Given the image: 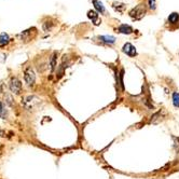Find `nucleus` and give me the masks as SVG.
Wrapping results in <instances>:
<instances>
[{
  "label": "nucleus",
  "instance_id": "1",
  "mask_svg": "<svg viewBox=\"0 0 179 179\" xmlns=\"http://www.w3.org/2000/svg\"><path fill=\"white\" fill-rule=\"evenodd\" d=\"M40 102H41V99H40L39 97H37V96L28 95V96H26V97H25L24 99L22 100V104L24 105L26 109H28V110H31V109L36 108V107H37L38 105L40 104Z\"/></svg>",
  "mask_w": 179,
  "mask_h": 179
},
{
  "label": "nucleus",
  "instance_id": "2",
  "mask_svg": "<svg viewBox=\"0 0 179 179\" xmlns=\"http://www.w3.org/2000/svg\"><path fill=\"white\" fill-rule=\"evenodd\" d=\"M145 13H146V8H145V5L142 3V5H138L136 8H134V9L130 12V15L132 18L140 20V18L145 15Z\"/></svg>",
  "mask_w": 179,
  "mask_h": 179
},
{
  "label": "nucleus",
  "instance_id": "3",
  "mask_svg": "<svg viewBox=\"0 0 179 179\" xmlns=\"http://www.w3.org/2000/svg\"><path fill=\"white\" fill-rule=\"evenodd\" d=\"M9 88L11 92H13L14 94H20L21 91H22V82L18 78H11Z\"/></svg>",
  "mask_w": 179,
  "mask_h": 179
},
{
  "label": "nucleus",
  "instance_id": "4",
  "mask_svg": "<svg viewBox=\"0 0 179 179\" xmlns=\"http://www.w3.org/2000/svg\"><path fill=\"white\" fill-rule=\"evenodd\" d=\"M24 80L28 86H33V84H35L36 76L31 68H27L26 70L24 71Z\"/></svg>",
  "mask_w": 179,
  "mask_h": 179
},
{
  "label": "nucleus",
  "instance_id": "5",
  "mask_svg": "<svg viewBox=\"0 0 179 179\" xmlns=\"http://www.w3.org/2000/svg\"><path fill=\"white\" fill-rule=\"evenodd\" d=\"M122 51L124 52V53L126 54V55H128V56H135L136 54H137V52H136V49H135V47L133 45V44H130V43H125L123 45V49H122Z\"/></svg>",
  "mask_w": 179,
  "mask_h": 179
},
{
  "label": "nucleus",
  "instance_id": "6",
  "mask_svg": "<svg viewBox=\"0 0 179 179\" xmlns=\"http://www.w3.org/2000/svg\"><path fill=\"white\" fill-rule=\"evenodd\" d=\"M88 18L90 20H92L93 21V23L95 25H99L100 24V21H99V16H98V13L97 12H95V11H88Z\"/></svg>",
  "mask_w": 179,
  "mask_h": 179
},
{
  "label": "nucleus",
  "instance_id": "7",
  "mask_svg": "<svg viewBox=\"0 0 179 179\" xmlns=\"http://www.w3.org/2000/svg\"><path fill=\"white\" fill-rule=\"evenodd\" d=\"M9 42H10V38H9V35H8V33H2L1 35H0V48L6 47Z\"/></svg>",
  "mask_w": 179,
  "mask_h": 179
},
{
  "label": "nucleus",
  "instance_id": "8",
  "mask_svg": "<svg viewBox=\"0 0 179 179\" xmlns=\"http://www.w3.org/2000/svg\"><path fill=\"white\" fill-rule=\"evenodd\" d=\"M99 40L102 42H105V43H115V38L112 37V36H102V37H99Z\"/></svg>",
  "mask_w": 179,
  "mask_h": 179
},
{
  "label": "nucleus",
  "instance_id": "9",
  "mask_svg": "<svg viewBox=\"0 0 179 179\" xmlns=\"http://www.w3.org/2000/svg\"><path fill=\"white\" fill-rule=\"evenodd\" d=\"M119 31L122 33H127V35H130V33H133V28L130 26H128V25H121V26L119 27Z\"/></svg>",
  "mask_w": 179,
  "mask_h": 179
},
{
  "label": "nucleus",
  "instance_id": "10",
  "mask_svg": "<svg viewBox=\"0 0 179 179\" xmlns=\"http://www.w3.org/2000/svg\"><path fill=\"white\" fill-rule=\"evenodd\" d=\"M93 5H94V7H95V9L97 10L99 13H104L105 12V7L103 6V3L100 2V1H98V0H93Z\"/></svg>",
  "mask_w": 179,
  "mask_h": 179
},
{
  "label": "nucleus",
  "instance_id": "11",
  "mask_svg": "<svg viewBox=\"0 0 179 179\" xmlns=\"http://www.w3.org/2000/svg\"><path fill=\"white\" fill-rule=\"evenodd\" d=\"M163 111H159V112H157L154 115H153L152 118H151L150 120V123H158V122L160 121V120H162V117H163Z\"/></svg>",
  "mask_w": 179,
  "mask_h": 179
},
{
  "label": "nucleus",
  "instance_id": "12",
  "mask_svg": "<svg viewBox=\"0 0 179 179\" xmlns=\"http://www.w3.org/2000/svg\"><path fill=\"white\" fill-rule=\"evenodd\" d=\"M179 20V14L178 13H172L169 16H168V22L172 23V24H175L177 23Z\"/></svg>",
  "mask_w": 179,
  "mask_h": 179
},
{
  "label": "nucleus",
  "instance_id": "13",
  "mask_svg": "<svg viewBox=\"0 0 179 179\" xmlns=\"http://www.w3.org/2000/svg\"><path fill=\"white\" fill-rule=\"evenodd\" d=\"M50 66H51V71H53L55 69L56 66V53H54L51 57V60H50Z\"/></svg>",
  "mask_w": 179,
  "mask_h": 179
},
{
  "label": "nucleus",
  "instance_id": "14",
  "mask_svg": "<svg viewBox=\"0 0 179 179\" xmlns=\"http://www.w3.org/2000/svg\"><path fill=\"white\" fill-rule=\"evenodd\" d=\"M173 104H174V106L177 107V108L179 107V93L173 94Z\"/></svg>",
  "mask_w": 179,
  "mask_h": 179
},
{
  "label": "nucleus",
  "instance_id": "15",
  "mask_svg": "<svg viewBox=\"0 0 179 179\" xmlns=\"http://www.w3.org/2000/svg\"><path fill=\"white\" fill-rule=\"evenodd\" d=\"M123 69L121 70V72H120V75H119V84H120V86H121V88H124V85H123Z\"/></svg>",
  "mask_w": 179,
  "mask_h": 179
},
{
  "label": "nucleus",
  "instance_id": "16",
  "mask_svg": "<svg viewBox=\"0 0 179 179\" xmlns=\"http://www.w3.org/2000/svg\"><path fill=\"white\" fill-rule=\"evenodd\" d=\"M149 7L152 10L155 9V0H149Z\"/></svg>",
  "mask_w": 179,
  "mask_h": 179
},
{
  "label": "nucleus",
  "instance_id": "17",
  "mask_svg": "<svg viewBox=\"0 0 179 179\" xmlns=\"http://www.w3.org/2000/svg\"><path fill=\"white\" fill-rule=\"evenodd\" d=\"M3 136H5V132L0 130V137H3Z\"/></svg>",
  "mask_w": 179,
  "mask_h": 179
}]
</instances>
